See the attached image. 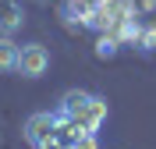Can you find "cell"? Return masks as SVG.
Instances as JSON below:
<instances>
[{
	"label": "cell",
	"mask_w": 156,
	"mask_h": 149,
	"mask_svg": "<svg viewBox=\"0 0 156 149\" xmlns=\"http://www.w3.org/2000/svg\"><path fill=\"white\" fill-rule=\"evenodd\" d=\"M46 68H50V53H46V46L29 43V46L18 50V68H14V71H21L25 78H39V75H46Z\"/></svg>",
	"instance_id": "1"
},
{
	"label": "cell",
	"mask_w": 156,
	"mask_h": 149,
	"mask_svg": "<svg viewBox=\"0 0 156 149\" xmlns=\"http://www.w3.org/2000/svg\"><path fill=\"white\" fill-rule=\"evenodd\" d=\"M57 135V114H32L29 121H25V139L32 142V146H43V142H50Z\"/></svg>",
	"instance_id": "2"
},
{
	"label": "cell",
	"mask_w": 156,
	"mask_h": 149,
	"mask_svg": "<svg viewBox=\"0 0 156 149\" xmlns=\"http://www.w3.org/2000/svg\"><path fill=\"white\" fill-rule=\"evenodd\" d=\"M92 103V92H85V89H71V92H64V99H60V114L57 117H68V121H75L82 110Z\"/></svg>",
	"instance_id": "3"
},
{
	"label": "cell",
	"mask_w": 156,
	"mask_h": 149,
	"mask_svg": "<svg viewBox=\"0 0 156 149\" xmlns=\"http://www.w3.org/2000/svg\"><path fill=\"white\" fill-rule=\"evenodd\" d=\"M21 21H25V11H21L18 0H0V32L11 36V32L21 29Z\"/></svg>",
	"instance_id": "4"
},
{
	"label": "cell",
	"mask_w": 156,
	"mask_h": 149,
	"mask_svg": "<svg viewBox=\"0 0 156 149\" xmlns=\"http://www.w3.org/2000/svg\"><path fill=\"white\" fill-rule=\"evenodd\" d=\"M18 43L11 36H0V71H14L18 68Z\"/></svg>",
	"instance_id": "5"
},
{
	"label": "cell",
	"mask_w": 156,
	"mask_h": 149,
	"mask_svg": "<svg viewBox=\"0 0 156 149\" xmlns=\"http://www.w3.org/2000/svg\"><path fill=\"white\" fill-rule=\"evenodd\" d=\"M64 149H99V146H96V139H92V135H82V139L68 142V146H64Z\"/></svg>",
	"instance_id": "6"
},
{
	"label": "cell",
	"mask_w": 156,
	"mask_h": 149,
	"mask_svg": "<svg viewBox=\"0 0 156 149\" xmlns=\"http://www.w3.org/2000/svg\"><path fill=\"white\" fill-rule=\"evenodd\" d=\"M36 149H64V142H57V139H50V142H43V146H36Z\"/></svg>",
	"instance_id": "7"
}]
</instances>
